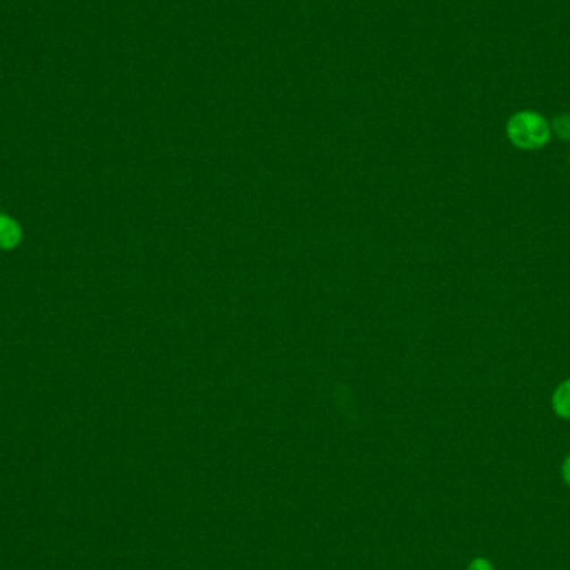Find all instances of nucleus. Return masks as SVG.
Masks as SVG:
<instances>
[{
	"mask_svg": "<svg viewBox=\"0 0 570 570\" xmlns=\"http://www.w3.org/2000/svg\"><path fill=\"white\" fill-rule=\"evenodd\" d=\"M506 135L510 144L525 152L540 150L552 139L550 122L535 110H521L510 115L506 123Z\"/></svg>",
	"mask_w": 570,
	"mask_h": 570,
	"instance_id": "1",
	"label": "nucleus"
},
{
	"mask_svg": "<svg viewBox=\"0 0 570 570\" xmlns=\"http://www.w3.org/2000/svg\"><path fill=\"white\" fill-rule=\"evenodd\" d=\"M552 411L558 419L570 421V379L558 384L552 394Z\"/></svg>",
	"mask_w": 570,
	"mask_h": 570,
	"instance_id": "2",
	"label": "nucleus"
},
{
	"mask_svg": "<svg viewBox=\"0 0 570 570\" xmlns=\"http://www.w3.org/2000/svg\"><path fill=\"white\" fill-rule=\"evenodd\" d=\"M21 232L11 218L0 216V247H13L19 242Z\"/></svg>",
	"mask_w": 570,
	"mask_h": 570,
	"instance_id": "3",
	"label": "nucleus"
},
{
	"mask_svg": "<svg viewBox=\"0 0 570 570\" xmlns=\"http://www.w3.org/2000/svg\"><path fill=\"white\" fill-rule=\"evenodd\" d=\"M552 134L557 135L560 140L570 142V114H560L550 122Z\"/></svg>",
	"mask_w": 570,
	"mask_h": 570,
	"instance_id": "4",
	"label": "nucleus"
},
{
	"mask_svg": "<svg viewBox=\"0 0 570 570\" xmlns=\"http://www.w3.org/2000/svg\"><path fill=\"white\" fill-rule=\"evenodd\" d=\"M469 570H494V566L490 560L484 557L473 558L469 566Z\"/></svg>",
	"mask_w": 570,
	"mask_h": 570,
	"instance_id": "5",
	"label": "nucleus"
},
{
	"mask_svg": "<svg viewBox=\"0 0 570 570\" xmlns=\"http://www.w3.org/2000/svg\"><path fill=\"white\" fill-rule=\"evenodd\" d=\"M562 477H564L566 484L570 487V454L564 459V464H562Z\"/></svg>",
	"mask_w": 570,
	"mask_h": 570,
	"instance_id": "6",
	"label": "nucleus"
},
{
	"mask_svg": "<svg viewBox=\"0 0 570 570\" xmlns=\"http://www.w3.org/2000/svg\"><path fill=\"white\" fill-rule=\"evenodd\" d=\"M569 162H570V157H569Z\"/></svg>",
	"mask_w": 570,
	"mask_h": 570,
	"instance_id": "7",
	"label": "nucleus"
}]
</instances>
